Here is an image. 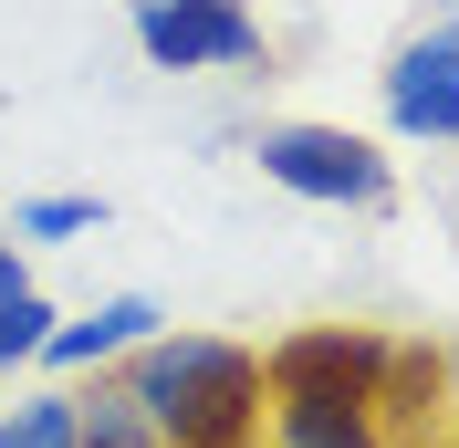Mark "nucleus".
<instances>
[{
    "mask_svg": "<svg viewBox=\"0 0 459 448\" xmlns=\"http://www.w3.org/2000/svg\"><path fill=\"white\" fill-rule=\"evenodd\" d=\"M136 53L157 73H209V63H261L251 0H136Z\"/></svg>",
    "mask_w": 459,
    "mask_h": 448,
    "instance_id": "obj_3",
    "label": "nucleus"
},
{
    "mask_svg": "<svg viewBox=\"0 0 459 448\" xmlns=\"http://www.w3.org/2000/svg\"><path fill=\"white\" fill-rule=\"evenodd\" d=\"M115 386L146 407L157 448H251L261 438V355L230 334H146L115 365Z\"/></svg>",
    "mask_w": 459,
    "mask_h": 448,
    "instance_id": "obj_1",
    "label": "nucleus"
},
{
    "mask_svg": "<svg viewBox=\"0 0 459 448\" xmlns=\"http://www.w3.org/2000/svg\"><path fill=\"white\" fill-rule=\"evenodd\" d=\"M449 448H459V438H449Z\"/></svg>",
    "mask_w": 459,
    "mask_h": 448,
    "instance_id": "obj_14",
    "label": "nucleus"
},
{
    "mask_svg": "<svg viewBox=\"0 0 459 448\" xmlns=\"http://www.w3.org/2000/svg\"><path fill=\"white\" fill-rule=\"evenodd\" d=\"M0 448H74V396H22L0 418Z\"/></svg>",
    "mask_w": 459,
    "mask_h": 448,
    "instance_id": "obj_10",
    "label": "nucleus"
},
{
    "mask_svg": "<svg viewBox=\"0 0 459 448\" xmlns=\"http://www.w3.org/2000/svg\"><path fill=\"white\" fill-rule=\"evenodd\" d=\"M42 344H53V303L42 292H11L0 303V375L11 365H42Z\"/></svg>",
    "mask_w": 459,
    "mask_h": 448,
    "instance_id": "obj_9",
    "label": "nucleus"
},
{
    "mask_svg": "<svg viewBox=\"0 0 459 448\" xmlns=\"http://www.w3.org/2000/svg\"><path fill=\"white\" fill-rule=\"evenodd\" d=\"M386 125H397V136H438V146H459V84H438V94H397V105H386Z\"/></svg>",
    "mask_w": 459,
    "mask_h": 448,
    "instance_id": "obj_11",
    "label": "nucleus"
},
{
    "mask_svg": "<svg viewBox=\"0 0 459 448\" xmlns=\"http://www.w3.org/2000/svg\"><path fill=\"white\" fill-rule=\"evenodd\" d=\"M31 240H74V229H105V198H31L22 209Z\"/></svg>",
    "mask_w": 459,
    "mask_h": 448,
    "instance_id": "obj_12",
    "label": "nucleus"
},
{
    "mask_svg": "<svg viewBox=\"0 0 459 448\" xmlns=\"http://www.w3.org/2000/svg\"><path fill=\"white\" fill-rule=\"evenodd\" d=\"M272 448H386L366 396H272Z\"/></svg>",
    "mask_w": 459,
    "mask_h": 448,
    "instance_id": "obj_6",
    "label": "nucleus"
},
{
    "mask_svg": "<svg viewBox=\"0 0 459 448\" xmlns=\"http://www.w3.org/2000/svg\"><path fill=\"white\" fill-rule=\"evenodd\" d=\"M376 375H386V334L366 323H303L261 355V396H366L376 407Z\"/></svg>",
    "mask_w": 459,
    "mask_h": 448,
    "instance_id": "obj_4",
    "label": "nucleus"
},
{
    "mask_svg": "<svg viewBox=\"0 0 459 448\" xmlns=\"http://www.w3.org/2000/svg\"><path fill=\"white\" fill-rule=\"evenodd\" d=\"M261 177L314 198V209H376L386 198L376 136H344V125H261Z\"/></svg>",
    "mask_w": 459,
    "mask_h": 448,
    "instance_id": "obj_2",
    "label": "nucleus"
},
{
    "mask_svg": "<svg viewBox=\"0 0 459 448\" xmlns=\"http://www.w3.org/2000/svg\"><path fill=\"white\" fill-rule=\"evenodd\" d=\"M11 292H31V271H22V240H0V303Z\"/></svg>",
    "mask_w": 459,
    "mask_h": 448,
    "instance_id": "obj_13",
    "label": "nucleus"
},
{
    "mask_svg": "<svg viewBox=\"0 0 459 448\" xmlns=\"http://www.w3.org/2000/svg\"><path fill=\"white\" fill-rule=\"evenodd\" d=\"M74 448H157V427L115 375H94V386H74Z\"/></svg>",
    "mask_w": 459,
    "mask_h": 448,
    "instance_id": "obj_7",
    "label": "nucleus"
},
{
    "mask_svg": "<svg viewBox=\"0 0 459 448\" xmlns=\"http://www.w3.org/2000/svg\"><path fill=\"white\" fill-rule=\"evenodd\" d=\"M438 84H459V31H418V42L386 63V105H397V94H438Z\"/></svg>",
    "mask_w": 459,
    "mask_h": 448,
    "instance_id": "obj_8",
    "label": "nucleus"
},
{
    "mask_svg": "<svg viewBox=\"0 0 459 448\" xmlns=\"http://www.w3.org/2000/svg\"><path fill=\"white\" fill-rule=\"evenodd\" d=\"M146 334H168V313L146 303V292H115V303H94L84 323H53V344H42V365H63V375H94V365L136 355Z\"/></svg>",
    "mask_w": 459,
    "mask_h": 448,
    "instance_id": "obj_5",
    "label": "nucleus"
}]
</instances>
